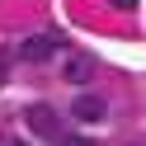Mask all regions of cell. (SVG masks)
Masks as SVG:
<instances>
[{"mask_svg": "<svg viewBox=\"0 0 146 146\" xmlns=\"http://www.w3.org/2000/svg\"><path fill=\"white\" fill-rule=\"evenodd\" d=\"M61 47H66V33H61V29H47V33L24 38V42H19V57H24V61H52Z\"/></svg>", "mask_w": 146, "mask_h": 146, "instance_id": "6da1fadb", "label": "cell"}, {"mask_svg": "<svg viewBox=\"0 0 146 146\" xmlns=\"http://www.w3.org/2000/svg\"><path fill=\"white\" fill-rule=\"evenodd\" d=\"M24 123H29V132H38L42 141H52V137H61V118L52 104H29V113H24Z\"/></svg>", "mask_w": 146, "mask_h": 146, "instance_id": "7a4b0ae2", "label": "cell"}, {"mask_svg": "<svg viewBox=\"0 0 146 146\" xmlns=\"http://www.w3.org/2000/svg\"><path fill=\"white\" fill-rule=\"evenodd\" d=\"M104 99H94V94H80V99H71V118L76 123H104Z\"/></svg>", "mask_w": 146, "mask_h": 146, "instance_id": "3957f363", "label": "cell"}, {"mask_svg": "<svg viewBox=\"0 0 146 146\" xmlns=\"http://www.w3.org/2000/svg\"><path fill=\"white\" fill-rule=\"evenodd\" d=\"M61 76H66L71 85H90V80H94V61L90 57H71L66 66H61Z\"/></svg>", "mask_w": 146, "mask_h": 146, "instance_id": "277c9868", "label": "cell"}, {"mask_svg": "<svg viewBox=\"0 0 146 146\" xmlns=\"http://www.w3.org/2000/svg\"><path fill=\"white\" fill-rule=\"evenodd\" d=\"M113 10H137V0H113Z\"/></svg>", "mask_w": 146, "mask_h": 146, "instance_id": "5b68a950", "label": "cell"}, {"mask_svg": "<svg viewBox=\"0 0 146 146\" xmlns=\"http://www.w3.org/2000/svg\"><path fill=\"white\" fill-rule=\"evenodd\" d=\"M66 146H94V141H85V137H71V141Z\"/></svg>", "mask_w": 146, "mask_h": 146, "instance_id": "8992f818", "label": "cell"}, {"mask_svg": "<svg viewBox=\"0 0 146 146\" xmlns=\"http://www.w3.org/2000/svg\"><path fill=\"white\" fill-rule=\"evenodd\" d=\"M0 80H5V61H0Z\"/></svg>", "mask_w": 146, "mask_h": 146, "instance_id": "52a82bcc", "label": "cell"}, {"mask_svg": "<svg viewBox=\"0 0 146 146\" xmlns=\"http://www.w3.org/2000/svg\"><path fill=\"white\" fill-rule=\"evenodd\" d=\"M14 146H29V141H14Z\"/></svg>", "mask_w": 146, "mask_h": 146, "instance_id": "ba28073f", "label": "cell"}]
</instances>
